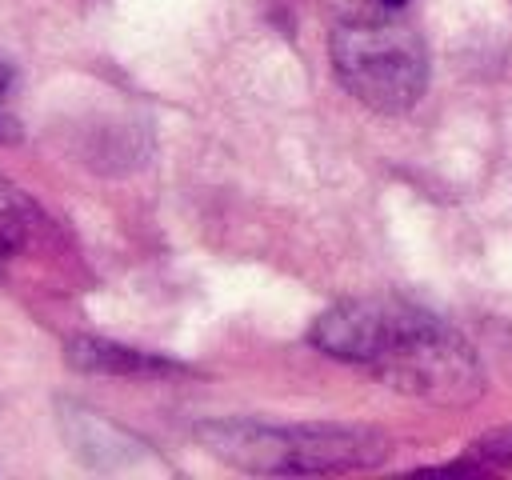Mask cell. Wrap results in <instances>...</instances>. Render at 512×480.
I'll return each mask as SVG.
<instances>
[{
    "instance_id": "cell-1",
    "label": "cell",
    "mask_w": 512,
    "mask_h": 480,
    "mask_svg": "<svg viewBox=\"0 0 512 480\" xmlns=\"http://www.w3.org/2000/svg\"><path fill=\"white\" fill-rule=\"evenodd\" d=\"M308 340L432 404H472L484 392L472 344L440 316L404 300H344L312 324Z\"/></svg>"
},
{
    "instance_id": "cell-2",
    "label": "cell",
    "mask_w": 512,
    "mask_h": 480,
    "mask_svg": "<svg viewBox=\"0 0 512 480\" xmlns=\"http://www.w3.org/2000/svg\"><path fill=\"white\" fill-rule=\"evenodd\" d=\"M196 440L224 464L256 476H316L380 464L392 444L360 424H264V420H208Z\"/></svg>"
},
{
    "instance_id": "cell-3",
    "label": "cell",
    "mask_w": 512,
    "mask_h": 480,
    "mask_svg": "<svg viewBox=\"0 0 512 480\" xmlns=\"http://www.w3.org/2000/svg\"><path fill=\"white\" fill-rule=\"evenodd\" d=\"M336 80L372 112H408L428 84L424 40L396 20H348L332 32Z\"/></svg>"
},
{
    "instance_id": "cell-4",
    "label": "cell",
    "mask_w": 512,
    "mask_h": 480,
    "mask_svg": "<svg viewBox=\"0 0 512 480\" xmlns=\"http://www.w3.org/2000/svg\"><path fill=\"white\" fill-rule=\"evenodd\" d=\"M68 364L80 372H108V376H160V372H176L172 360H160L152 352H136L112 340H96V336H76L64 348Z\"/></svg>"
},
{
    "instance_id": "cell-5",
    "label": "cell",
    "mask_w": 512,
    "mask_h": 480,
    "mask_svg": "<svg viewBox=\"0 0 512 480\" xmlns=\"http://www.w3.org/2000/svg\"><path fill=\"white\" fill-rule=\"evenodd\" d=\"M512 464V428H496L488 436H480L476 444H468V452L460 460H452V472H500Z\"/></svg>"
},
{
    "instance_id": "cell-6",
    "label": "cell",
    "mask_w": 512,
    "mask_h": 480,
    "mask_svg": "<svg viewBox=\"0 0 512 480\" xmlns=\"http://www.w3.org/2000/svg\"><path fill=\"white\" fill-rule=\"evenodd\" d=\"M28 220H32V204L24 196H16L8 184H0V272H4L8 256L24 244Z\"/></svg>"
},
{
    "instance_id": "cell-7",
    "label": "cell",
    "mask_w": 512,
    "mask_h": 480,
    "mask_svg": "<svg viewBox=\"0 0 512 480\" xmlns=\"http://www.w3.org/2000/svg\"><path fill=\"white\" fill-rule=\"evenodd\" d=\"M12 92H16V68L0 56V144L20 140V120L12 112Z\"/></svg>"
},
{
    "instance_id": "cell-8",
    "label": "cell",
    "mask_w": 512,
    "mask_h": 480,
    "mask_svg": "<svg viewBox=\"0 0 512 480\" xmlns=\"http://www.w3.org/2000/svg\"><path fill=\"white\" fill-rule=\"evenodd\" d=\"M380 4H384V8H404L408 0H380Z\"/></svg>"
}]
</instances>
